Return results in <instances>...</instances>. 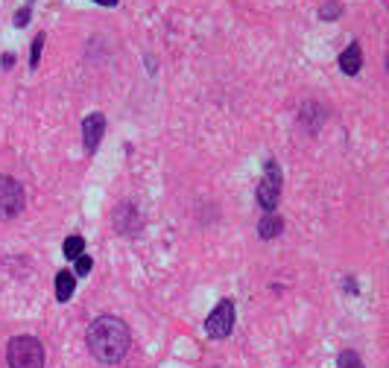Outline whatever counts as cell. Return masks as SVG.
Segmentation results:
<instances>
[{
    "label": "cell",
    "instance_id": "6da1fadb",
    "mask_svg": "<svg viewBox=\"0 0 389 368\" xmlns=\"http://www.w3.org/2000/svg\"><path fill=\"white\" fill-rule=\"evenodd\" d=\"M132 334L123 319L118 316H100L88 327V351L97 357V362L114 365L129 354Z\"/></svg>",
    "mask_w": 389,
    "mask_h": 368
},
{
    "label": "cell",
    "instance_id": "7a4b0ae2",
    "mask_svg": "<svg viewBox=\"0 0 389 368\" xmlns=\"http://www.w3.org/2000/svg\"><path fill=\"white\" fill-rule=\"evenodd\" d=\"M9 368H44V345L35 336H15L6 345Z\"/></svg>",
    "mask_w": 389,
    "mask_h": 368
},
{
    "label": "cell",
    "instance_id": "3957f363",
    "mask_svg": "<svg viewBox=\"0 0 389 368\" xmlns=\"http://www.w3.org/2000/svg\"><path fill=\"white\" fill-rule=\"evenodd\" d=\"M24 210V187L12 176H0V220H15Z\"/></svg>",
    "mask_w": 389,
    "mask_h": 368
},
{
    "label": "cell",
    "instance_id": "277c9868",
    "mask_svg": "<svg viewBox=\"0 0 389 368\" xmlns=\"http://www.w3.org/2000/svg\"><path fill=\"white\" fill-rule=\"evenodd\" d=\"M278 199H281V170H278L276 161H266L264 182L258 184V202H261L264 210H269V214H272L276 205H278Z\"/></svg>",
    "mask_w": 389,
    "mask_h": 368
},
{
    "label": "cell",
    "instance_id": "5b68a950",
    "mask_svg": "<svg viewBox=\"0 0 389 368\" xmlns=\"http://www.w3.org/2000/svg\"><path fill=\"white\" fill-rule=\"evenodd\" d=\"M235 327V301H220L214 313L205 319V334L211 339H226Z\"/></svg>",
    "mask_w": 389,
    "mask_h": 368
},
{
    "label": "cell",
    "instance_id": "8992f818",
    "mask_svg": "<svg viewBox=\"0 0 389 368\" xmlns=\"http://www.w3.org/2000/svg\"><path fill=\"white\" fill-rule=\"evenodd\" d=\"M103 132H106V118L103 114H88V118L82 120V144H85V152H97V146H100L103 141Z\"/></svg>",
    "mask_w": 389,
    "mask_h": 368
},
{
    "label": "cell",
    "instance_id": "52a82bcc",
    "mask_svg": "<svg viewBox=\"0 0 389 368\" xmlns=\"http://www.w3.org/2000/svg\"><path fill=\"white\" fill-rule=\"evenodd\" d=\"M114 228L121 231V234H135V231L141 228V220H138V210H135L129 202L121 205L114 210Z\"/></svg>",
    "mask_w": 389,
    "mask_h": 368
},
{
    "label": "cell",
    "instance_id": "ba28073f",
    "mask_svg": "<svg viewBox=\"0 0 389 368\" xmlns=\"http://www.w3.org/2000/svg\"><path fill=\"white\" fill-rule=\"evenodd\" d=\"M360 65H363V50H360V44L354 42V44H348V47L342 50V56H340V70H342L345 76H357V73H360Z\"/></svg>",
    "mask_w": 389,
    "mask_h": 368
},
{
    "label": "cell",
    "instance_id": "9c48e42d",
    "mask_svg": "<svg viewBox=\"0 0 389 368\" xmlns=\"http://www.w3.org/2000/svg\"><path fill=\"white\" fill-rule=\"evenodd\" d=\"M284 231V220L278 217V214H266L264 220H261V225H258V234L264 237V240H272V237H278Z\"/></svg>",
    "mask_w": 389,
    "mask_h": 368
},
{
    "label": "cell",
    "instance_id": "30bf717a",
    "mask_svg": "<svg viewBox=\"0 0 389 368\" xmlns=\"http://www.w3.org/2000/svg\"><path fill=\"white\" fill-rule=\"evenodd\" d=\"M73 286H76L73 275L62 269V272L56 275V298H59V301H70V296H73Z\"/></svg>",
    "mask_w": 389,
    "mask_h": 368
},
{
    "label": "cell",
    "instance_id": "8fae6325",
    "mask_svg": "<svg viewBox=\"0 0 389 368\" xmlns=\"http://www.w3.org/2000/svg\"><path fill=\"white\" fill-rule=\"evenodd\" d=\"M82 248H85V240L80 237V234H70L68 240H65V255L70 258V260H76L82 255Z\"/></svg>",
    "mask_w": 389,
    "mask_h": 368
},
{
    "label": "cell",
    "instance_id": "7c38bea8",
    "mask_svg": "<svg viewBox=\"0 0 389 368\" xmlns=\"http://www.w3.org/2000/svg\"><path fill=\"white\" fill-rule=\"evenodd\" d=\"M337 368H363V362H360V357H357L354 351H342Z\"/></svg>",
    "mask_w": 389,
    "mask_h": 368
},
{
    "label": "cell",
    "instance_id": "4fadbf2b",
    "mask_svg": "<svg viewBox=\"0 0 389 368\" xmlns=\"http://www.w3.org/2000/svg\"><path fill=\"white\" fill-rule=\"evenodd\" d=\"M42 50H44V35L38 32V38L32 42V56H30V68H38V62H42Z\"/></svg>",
    "mask_w": 389,
    "mask_h": 368
},
{
    "label": "cell",
    "instance_id": "5bb4252c",
    "mask_svg": "<svg viewBox=\"0 0 389 368\" xmlns=\"http://www.w3.org/2000/svg\"><path fill=\"white\" fill-rule=\"evenodd\" d=\"M340 12H342V9H340V4H337V0H328V4L319 9V15L325 18V21H334V18H337Z\"/></svg>",
    "mask_w": 389,
    "mask_h": 368
},
{
    "label": "cell",
    "instance_id": "9a60e30c",
    "mask_svg": "<svg viewBox=\"0 0 389 368\" xmlns=\"http://www.w3.org/2000/svg\"><path fill=\"white\" fill-rule=\"evenodd\" d=\"M91 266H94V260L85 258V255H80V258H76V275H88Z\"/></svg>",
    "mask_w": 389,
    "mask_h": 368
},
{
    "label": "cell",
    "instance_id": "2e32d148",
    "mask_svg": "<svg viewBox=\"0 0 389 368\" xmlns=\"http://www.w3.org/2000/svg\"><path fill=\"white\" fill-rule=\"evenodd\" d=\"M27 21H30V6H24L21 12H18V18H15V27H27Z\"/></svg>",
    "mask_w": 389,
    "mask_h": 368
},
{
    "label": "cell",
    "instance_id": "e0dca14e",
    "mask_svg": "<svg viewBox=\"0 0 389 368\" xmlns=\"http://www.w3.org/2000/svg\"><path fill=\"white\" fill-rule=\"evenodd\" d=\"M94 4H100V6H114L118 0H94Z\"/></svg>",
    "mask_w": 389,
    "mask_h": 368
}]
</instances>
